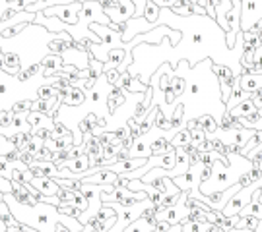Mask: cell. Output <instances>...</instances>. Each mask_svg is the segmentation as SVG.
<instances>
[{
	"label": "cell",
	"mask_w": 262,
	"mask_h": 232,
	"mask_svg": "<svg viewBox=\"0 0 262 232\" xmlns=\"http://www.w3.org/2000/svg\"><path fill=\"white\" fill-rule=\"evenodd\" d=\"M12 195H14V199H16L18 203H24V205H35L37 203V199L29 194V190L26 188V184L16 182V180H12Z\"/></svg>",
	"instance_id": "13"
},
{
	"label": "cell",
	"mask_w": 262,
	"mask_h": 232,
	"mask_svg": "<svg viewBox=\"0 0 262 232\" xmlns=\"http://www.w3.org/2000/svg\"><path fill=\"white\" fill-rule=\"evenodd\" d=\"M85 101V91L84 87H70V91L66 95V99L62 101L64 107H80Z\"/></svg>",
	"instance_id": "19"
},
{
	"label": "cell",
	"mask_w": 262,
	"mask_h": 232,
	"mask_svg": "<svg viewBox=\"0 0 262 232\" xmlns=\"http://www.w3.org/2000/svg\"><path fill=\"white\" fill-rule=\"evenodd\" d=\"M55 182L60 188H70V190H80V186H82V182L74 180V178H55Z\"/></svg>",
	"instance_id": "30"
},
{
	"label": "cell",
	"mask_w": 262,
	"mask_h": 232,
	"mask_svg": "<svg viewBox=\"0 0 262 232\" xmlns=\"http://www.w3.org/2000/svg\"><path fill=\"white\" fill-rule=\"evenodd\" d=\"M225 157L229 163H222V161H214L212 165V176L200 182L198 190L200 194H214V192H222V190H227L229 186H233L235 182H239L241 174H245L247 170L253 168V161L251 159L243 157L239 153H231L227 151Z\"/></svg>",
	"instance_id": "1"
},
{
	"label": "cell",
	"mask_w": 262,
	"mask_h": 232,
	"mask_svg": "<svg viewBox=\"0 0 262 232\" xmlns=\"http://www.w3.org/2000/svg\"><path fill=\"white\" fill-rule=\"evenodd\" d=\"M165 232H183V226H181V223H177V224H171L167 230Z\"/></svg>",
	"instance_id": "50"
},
{
	"label": "cell",
	"mask_w": 262,
	"mask_h": 232,
	"mask_svg": "<svg viewBox=\"0 0 262 232\" xmlns=\"http://www.w3.org/2000/svg\"><path fill=\"white\" fill-rule=\"evenodd\" d=\"M33 136L45 141V139H51V138H53L55 134H53V130H51V128H45V126H41V128H33Z\"/></svg>",
	"instance_id": "38"
},
{
	"label": "cell",
	"mask_w": 262,
	"mask_h": 232,
	"mask_svg": "<svg viewBox=\"0 0 262 232\" xmlns=\"http://www.w3.org/2000/svg\"><path fill=\"white\" fill-rule=\"evenodd\" d=\"M80 194V190H70V188H60L58 186V192H56V197L60 199V203H70L74 205L76 195Z\"/></svg>",
	"instance_id": "25"
},
{
	"label": "cell",
	"mask_w": 262,
	"mask_h": 232,
	"mask_svg": "<svg viewBox=\"0 0 262 232\" xmlns=\"http://www.w3.org/2000/svg\"><path fill=\"white\" fill-rule=\"evenodd\" d=\"M10 151H16V145H14V141L6 136H0V157L2 155H8Z\"/></svg>",
	"instance_id": "31"
},
{
	"label": "cell",
	"mask_w": 262,
	"mask_h": 232,
	"mask_svg": "<svg viewBox=\"0 0 262 232\" xmlns=\"http://www.w3.org/2000/svg\"><path fill=\"white\" fill-rule=\"evenodd\" d=\"M198 124H200L202 130L206 132V136L215 134L217 128H220V124H217V120H215L212 114H202V116H198Z\"/></svg>",
	"instance_id": "22"
},
{
	"label": "cell",
	"mask_w": 262,
	"mask_h": 232,
	"mask_svg": "<svg viewBox=\"0 0 262 232\" xmlns=\"http://www.w3.org/2000/svg\"><path fill=\"white\" fill-rule=\"evenodd\" d=\"M171 87H173V91H175V95H183L185 93V89H187V78H183V75L179 74H173L171 75Z\"/></svg>",
	"instance_id": "27"
},
{
	"label": "cell",
	"mask_w": 262,
	"mask_h": 232,
	"mask_svg": "<svg viewBox=\"0 0 262 232\" xmlns=\"http://www.w3.org/2000/svg\"><path fill=\"white\" fill-rule=\"evenodd\" d=\"M2 62H4V72H6V74H18L19 70H21V66H19V56L16 55L14 50L4 53V55H2Z\"/></svg>",
	"instance_id": "20"
},
{
	"label": "cell",
	"mask_w": 262,
	"mask_h": 232,
	"mask_svg": "<svg viewBox=\"0 0 262 232\" xmlns=\"http://www.w3.org/2000/svg\"><path fill=\"white\" fill-rule=\"evenodd\" d=\"M56 209H58L60 215H68V217H74V219H78V217L82 215V211H80L76 205H70V203H60Z\"/></svg>",
	"instance_id": "28"
},
{
	"label": "cell",
	"mask_w": 262,
	"mask_h": 232,
	"mask_svg": "<svg viewBox=\"0 0 262 232\" xmlns=\"http://www.w3.org/2000/svg\"><path fill=\"white\" fill-rule=\"evenodd\" d=\"M31 75L28 74V70H19L18 74H16V80H18L19 84H24V82H28Z\"/></svg>",
	"instance_id": "48"
},
{
	"label": "cell",
	"mask_w": 262,
	"mask_h": 232,
	"mask_svg": "<svg viewBox=\"0 0 262 232\" xmlns=\"http://www.w3.org/2000/svg\"><path fill=\"white\" fill-rule=\"evenodd\" d=\"M0 201H2V192H0ZM6 230V226H4V223H2V219H0V232Z\"/></svg>",
	"instance_id": "51"
},
{
	"label": "cell",
	"mask_w": 262,
	"mask_h": 232,
	"mask_svg": "<svg viewBox=\"0 0 262 232\" xmlns=\"http://www.w3.org/2000/svg\"><path fill=\"white\" fill-rule=\"evenodd\" d=\"M187 221H194V223H208L206 221V211H202V209H190V213H188Z\"/></svg>",
	"instance_id": "32"
},
{
	"label": "cell",
	"mask_w": 262,
	"mask_h": 232,
	"mask_svg": "<svg viewBox=\"0 0 262 232\" xmlns=\"http://www.w3.org/2000/svg\"><path fill=\"white\" fill-rule=\"evenodd\" d=\"M26 70H28V74L31 75V78H33V75H39V74H41L43 66H41V62H33V64H29L28 68H26Z\"/></svg>",
	"instance_id": "46"
},
{
	"label": "cell",
	"mask_w": 262,
	"mask_h": 232,
	"mask_svg": "<svg viewBox=\"0 0 262 232\" xmlns=\"http://www.w3.org/2000/svg\"><path fill=\"white\" fill-rule=\"evenodd\" d=\"M159 6L154 2V0H146V8H144V16L142 18H146V21H150V23H156V19L159 18Z\"/></svg>",
	"instance_id": "24"
},
{
	"label": "cell",
	"mask_w": 262,
	"mask_h": 232,
	"mask_svg": "<svg viewBox=\"0 0 262 232\" xmlns=\"http://www.w3.org/2000/svg\"><path fill=\"white\" fill-rule=\"evenodd\" d=\"M95 219L103 224L105 230H109L113 224L117 223V213H115V209H113L111 205H101L97 215H95Z\"/></svg>",
	"instance_id": "17"
},
{
	"label": "cell",
	"mask_w": 262,
	"mask_h": 232,
	"mask_svg": "<svg viewBox=\"0 0 262 232\" xmlns=\"http://www.w3.org/2000/svg\"><path fill=\"white\" fill-rule=\"evenodd\" d=\"M31 109V101L29 99H24V101H16L12 105V112L16 114V112H28Z\"/></svg>",
	"instance_id": "39"
},
{
	"label": "cell",
	"mask_w": 262,
	"mask_h": 232,
	"mask_svg": "<svg viewBox=\"0 0 262 232\" xmlns=\"http://www.w3.org/2000/svg\"><path fill=\"white\" fill-rule=\"evenodd\" d=\"M173 105L175 107H173V112L169 116V122H171V130H179L185 124V105L183 102H173Z\"/></svg>",
	"instance_id": "21"
},
{
	"label": "cell",
	"mask_w": 262,
	"mask_h": 232,
	"mask_svg": "<svg viewBox=\"0 0 262 232\" xmlns=\"http://www.w3.org/2000/svg\"><path fill=\"white\" fill-rule=\"evenodd\" d=\"M258 217H253V215H247V217H239V221L235 224V228H249V230H256L258 226Z\"/></svg>",
	"instance_id": "26"
},
{
	"label": "cell",
	"mask_w": 262,
	"mask_h": 232,
	"mask_svg": "<svg viewBox=\"0 0 262 232\" xmlns=\"http://www.w3.org/2000/svg\"><path fill=\"white\" fill-rule=\"evenodd\" d=\"M181 226H183V232H204L206 228V223H194V221H181Z\"/></svg>",
	"instance_id": "29"
},
{
	"label": "cell",
	"mask_w": 262,
	"mask_h": 232,
	"mask_svg": "<svg viewBox=\"0 0 262 232\" xmlns=\"http://www.w3.org/2000/svg\"><path fill=\"white\" fill-rule=\"evenodd\" d=\"M105 16H109L115 23H126L134 16V2L132 0H121L117 6H107L103 8Z\"/></svg>",
	"instance_id": "7"
},
{
	"label": "cell",
	"mask_w": 262,
	"mask_h": 232,
	"mask_svg": "<svg viewBox=\"0 0 262 232\" xmlns=\"http://www.w3.org/2000/svg\"><path fill=\"white\" fill-rule=\"evenodd\" d=\"M105 74V78H107V84L109 85H119V80H121V72L117 70V68H111V70H105L103 72Z\"/></svg>",
	"instance_id": "33"
},
{
	"label": "cell",
	"mask_w": 262,
	"mask_h": 232,
	"mask_svg": "<svg viewBox=\"0 0 262 232\" xmlns=\"http://www.w3.org/2000/svg\"><path fill=\"white\" fill-rule=\"evenodd\" d=\"M78 124H80V134H82V136H88V134H92V130H94V126H95V124H92V122L88 120L85 116L80 122H78Z\"/></svg>",
	"instance_id": "43"
},
{
	"label": "cell",
	"mask_w": 262,
	"mask_h": 232,
	"mask_svg": "<svg viewBox=\"0 0 262 232\" xmlns=\"http://www.w3.org/2000/svg\"><path fill=\"white\" fill-rule=\"evenodd\" d=\"M154 124H156L158 128H161V130H171V122L163 116V112L159 111V109H158V112H156V122H154Z\"/></svg>",
	"instance_id": "37"
},
{
	"label": "cell",
	"mask_w": 262,
	"mask_h": 232,
	"mask_svg": "<svg viewBox=\"0 0 262 232\" xmlns=\"http://www.w3.org/2000/svg\"><path fill=\"white\" fill-rule=\"evenodd\" d=\"M28 184H31L37 192H41V194L45 195H56V192H58V184L55 182V178L51 176L31 178V182H28Z\"/></svg>",
	"instance_id": "12"
},
{
	"label": "cell",
	"mask_w": 262,
	"mask_h": 232,
	"mask_svg": "<svg viewBox=\"0 0 262 232\" xmlns=\"http://www.w3.org/2000/svg\"><path fill=\"white\" fill-rule=\"evenodd\" d=\"M187 192H183V194L179 195V199L175 203L171 205V207H165V209H159L158 213H156V219L158 221H169L171 224H177L181 221H185L190 213V207L187 203Z\"/></svg>",
	"instance_id": "4"
},
{
	"label": "cell",
	"mask_w": 262,
	"mask_h": 232,
	"mask_svg": "<svg viewBox=\"0 0 262 232\" xmlns=\"http://www.w3.org/2000/svg\"><path fill=\"white\" fill-rule=\"evenodd\" d=\"M0 192L2 194H12V180L0 176Z\"/></svg>",
	"instance_id": "45"
},
{
	"label": "cell",
	"mask_w": 262,
	"mask_h": 232,
	"mask_svg": "<svg viewBox=\"0 0 262 232\" xmlns=\"http://www.w3.org/2000/svg\"><path fill=\"white\" fill-rule=\"evenodd\" d=\"M12 168H14V163H6L0 159V176L12 180Z\"/></svg>",
	"instance_id": "40"
},
{
	"label": "cell",
	"mask_w": 262,
	"mask_h": 232,
	"mask_svg": "<svg viewBox=\"0 0 262 232\" xmlns=\"http://www.w3.org/2000/svg\"><path fill=\"white\" fill-rule=\"evenodd\" d=\"M14 120V112L12 109H4V111H0V128H8L10 124Z\"/></svg>",
	"instance_id": "36"
},
{
	"label": "cell",
	"mask_w": 262,
	"mask_h": 232,
	"mask_svg": "<svg viewBox=\"0 0 262 232\" xmlns=\"http://www.w3.org/2000/svg\"><path fill=\"white\" fill-rule=\"evenodd\" d=\"M126 95L128 91L124 87H111L109 89V95H107V111L115 112L121 105H126Z\"/></svg>",
	"instance_id": "11"
},
{
	"label": "cell",
	"mask_w": 262,
	"mask_h": 232,
	"mask_svg": "<svg viewBox=\"0 0 262 232\" xmlns=\"http://www.w3.org/2000/svg\"><path fill=\"white\" fill-rule=\"evenodd\" d=\"M41 145H43V139L35 138V136H33V138L29 139V143H28V151H29V153H31V157H33V155L37 153V149L41 147Z\"/></svg>",
	"instance_id": "44"
},
{
	"label": "cell",
	"mask_w": 262,
	"mask_h": 232,
	"mask_svg": "<svg viewBox=\"0 0 262 232\" xmlns=\"http://www.w3.org/2000/svg\"><path fill=\"white\" fill-rule=\"evenodd\" d=\"M169 141H171L173 147H185V145L190 143V132H188L187 128H179V130L175 132V136L169 139Z\"/></svg>",
	"instance_id": "23"
},
{
	"label": "cell",
	"mask_w": 262,
	"mask_h": 232,
	"mask_svg": "<svg viewBox=\"0 0 262 232\" xmlns=\"http://www.w3.org/2000/svg\"><path fill=\"white\" fill-rule=\"evenodd\" d=\"M28 124L31 128H51L53 130V124H55V118L49 116L45 112H37V111H28Z\"/></svg>",
	"instance_id": "14"
},
{
	"label": "cell",
	"mask_w": 262,
	"mask_h": 232,
	"mask_svg": "<svg viewBox=\"0 0 262 232\" xmlns=\"http://www.w3.org/2000/svg\"><path fill=\"white\" fill-rule=\"evenodd\" d=\"M62 64H64L62 56L51 55V53H49V55L41 60V66H43V70H41V78H51V75L56 74V72L62 68Z\"/></svg>",
	"instance_id": "10"
},
{
	"label": "cell",
	"mask_w": 262,
	"mask_h": 232,
	"mask_svg": "<svg viewBox=\"0 0 262 232\" xmlns=\"http://www.w3.org/2000/svg\"><path fill=\"white\" fill-rule=\"evenodd\" d=\"M103 205H111L113 209H115V213H117V223L113 224L107 232H122L130 223H134L136 219H140L142 213L154 203L150 201V197H146V199H142V201H138V203L134 205H121V203H103Z\"/></svg>",
	"instance_id": "2"
},
{
	"label": "cell",
	"mask_w": 262,
	"mask_h": 232,
	"mask_svg": "<svg viewBox=\"0 0 262 232\" xmlns=\"http://www.w3.org/2000/svg\"><path fill=\"white\" fill-rule=\"evenodd\" d=\"M200 170H202V163H196V165H190L185 174H181V176H175L173 178V182L175 186H179V190L181 192H190L192 188H198L200 186Z\"/></svg>",
	"instance_id": "8"
},
{
	"label": "cell",
	"mask_w": 262,
	"mask_h": 232,
	"mask_svg": "<svg viewBox=\"0 0 262 232\" xmlns=\"http://www.w3.org/2000/svg\"><path fill=\"white\" fill-rule=\"evenodd\" d=\"M200 124H198V118H190V120L187 122V130L190 132V130H194V128H198Z\"/></svg>",
	"instance_id": "49"
},
{
	"label": "cell",
	"mask_w": 262,
	"mask_h": 232,
	"mask_svg": "<svg viewBox=\"0 0 262 232\" xmlns=\"http://www.w3.org/2000/svg\"><path fill=\"white\" fill-rule=\"evenodd\" d=\"M156 4H158L159 8H171V6H175V4H179L181 0H154Z\"/></svg>",
	"instance_id": "47"
},
{
	"label": "cell",
	"mask_w": 262,
	"mask_h": 232,
	"mask_svg": "<svg viewBox=\"0 0 262 232\" xmlns=\"http://www.w3.org/2000/svg\"><path fill=\"white\" fill-rule=\"evenodd\" d=\"M256 111H258V109L254 107L253 99H245V101H243V102H239L237 107H233V109H229V112H231V116H233V118H243V116L254 114Z\"/></svg>",
	"instance_id": "18"
},
{
	"label": "cell",
	"mask_w": 262,
	"mask_h": 232,
	"mask_svg": "<svg viewBox=\"0 0 262 232\" xmlns=\"http://www.w3.org/2000/svg\"><path fill=\"white\" fill-rule=\"evenodd\" d=\"M53 95H56V93L49 84L37 87V99H49V97H53Z\"/></svg>",
	"instance_id": "41"
},
{
	"label": "cell",
	"mask_w": 262,
	"mask_h": 232,
	"mask_svg": "<svg viewBox=\"0 0 262 232\" xmlns=\"http://www.w3.org/2000/svg\"><path fill=\"white\" fill-rule=\"evenodd\" d=\"M53 134H55V136H68V134H72V132L68 130L60 120H55V124H53Z\"/></svg>",
	"instance_id": "42"
},
{
	"label": "cell",
	"mask_w": 262,
	"mask_h": 232,
	"mask_svg": "<svg viewBox=\"0 0 262 232\" xmlns=\"http://www.w3.org/2000/svg\"><path fill=\"white\" fill-rule=\"evenodd\" d=\"M33 159H35V161H51V159H53V151L43 143V145L37 149V153L33 155Z\"/></svg>",
	"instance_id": "34"
},
{
	"label": "cell",
	"mask_w": 262,
	"mask_h": 232,
	"mask_svg": "<svg viewBox=\"0 0 262 232\" xmlns=\"http://www.w3.org/2000/svg\"><path fill=\"white\" fill-rule=\"evenodd\" d=\"M82 4H84V2H78V0H76V2H70V4H55V6H49V8L41 10V16H45V18L55 16V18H58L62 23L76 25L78 19H80Z\"/></svg>",
	"instance_id": "3"
},
{
	"label": "cell",
	"mask_w": 262,
	"mask_h": 232,
	"mask_svg": "<svg viewBox=\"0 0 262 232\" xmlns=\"http://www.w3.org/2000/svg\"><path fill=\"white\" fill-rule=\"evenodd\" d=\"M239 84L245 91L256 93L258 89H262V72H243L239 75Z\"/></svg>",
	"instance_id": "9"
},
{
	"label": "cell",
	"mask_w": 262,
	"mask_h": 232,
	"mask_svg": "<svg viewBox=\"0 0 262 232\" xmlns=\"http://www.w3.org/2000/svg\"><path fill=\"white\" fill-rule=\"evenodd\" d=\"M262 18V0H241V31H247Z\"/></svg>",
	"instance_id": "6"
},
{
	"label": "cell",
	"mask_w": 262,
	"mask_h": 232,
	"mask_svg": "<svg viewBox=\"0 0 262 232\" xmlns=\"http://www.w3.org/2000/svg\"><path fill=\"white\" fill-rule=\"evenodd\" d=\"M124 58H126L124 48H109L103 58V72L105 70H111V68H119L124 62Z\"/></svg>",
	"instance_id": "15"
},
{
	"label": "cell",
	"mask_w": 262,
	"mask_h": 232,
	"mask_svg": "<svg viewBox=\"0 0 262 232\" xmlns=\"http://www.w3.org/2000/svg\"><path fill=\"white\" fill-rule=\"evenodd\" d=\"M146 192H132L128 188H113V192L101 194V205L103 203H121V205H134L146 199Z\"/></svg>",
	"instance_id": "5"
},
{
	"label": "cell",
	"mask_w": 262,
	"mask_h": 232,
	"mask_svg": "<svg viewBox=\"0 0 262 232\" xmlns=\"http://www.w3.org/2000/svg\"><path fill=\"white\" fill-rule=\"evenodd\" d=\"M206 132L202 130L200 126L198 128H194V130H190V143H194V145H198V143H202L204 139H206Z\"/></svg>",
	"instance_id": "35"
},
{
	"label": "cell",
	"mask_w": 262,
	"mask_h": 232,
	"mask_svg": "<svg viewBox=\"0 0 262 232\" xmlns=\"http://www.w3.org/2000/svg\"><path fill=\"white\" fill-rule=\"evenodd\" d=\"M156 223H158L156 215H154V217H144V215H142L140 219H136L134 223H130L122 232H150L151 228L156 226Z\"/></svg>",
	"instance_id": "16"
}]
</instances>
